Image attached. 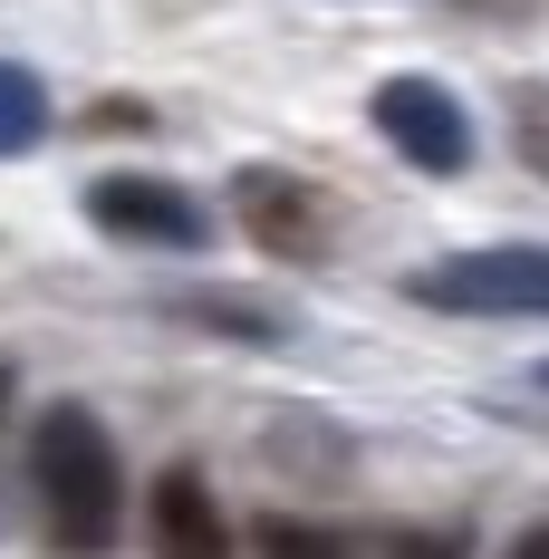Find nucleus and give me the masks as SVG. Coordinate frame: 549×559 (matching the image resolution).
I'll return each mask as SVG.
<instances>
[{
    "mask_svg": "<svg viewBox=\"0 0 549 559\" xmlns=\"http://www.w3.org/2000/svg\"><path fill=\"white\" fill-rule=\"evenodd\" d=\"M29 492H39V521H49L58 550L97 559L116 550V521H126V473H116V444L87 405H49L29 425Z\"/></svg>",
    "mask_w": 549,
    "mask_h": 559,
    "instance_id": "f257e3e1",
    "label": "nucleus"
},
{
    "mask_svg": "<svg viewBox=\"0 0 549 559\" xmlns=\"http://www.w3.org/2000/svg\"><path fill=\"white\" fill-rule=\"evenodd\" d=\"M415 299L425 309H453V319H540L549 309V251H530V241L453 251L434 271H415Z\"/></svg>",
    "mask_w": 549,
    "mask_h": 559,
    "instance_id": "f03ea898",
    "label": "nucleus"
},
{
    "mask_svg": "<svg viewBox=\"0 0 549 559\" xmlns=\"http://www.w3.org/2000/svg\"><path fill=\"white\" fill-rule=\"evenodd\" d=\"M231 223H241V241H261L271 261H329V241H337V213H329V193L309 183V174H289V165H241L231 174Z\"/></svg>",
    "mask_w": 549,
    "mask_h": 559,
    "instance_id": "7ed1b4c3",
    "label": "nucleus"
},
{
    "mask_svg": "<svg viewBox=\"0 0 549 559\" xmlns=\"http://www.w3.org/2000/svg\"><path fill=\"white\" fill-rule=\"evenodd\" d=\"M367 116H377V135L415 174H434V183L473 174V116H463V97H453L443 78H385Z\"/></svg>",
    "mask_w": 549,
    "mask_h": 559,
    "instance_id": "20e7f679",
    "label": "nucleus"
},
{
    "mask_svg": "<svg viewBox=\"0 0 549 559\" xmlns=\"http://www.w3.org/2000/svg\"><path fill=\"white\" fill-rule=\"evenodd\" d=\"M87 223L116 231V241H135V251H203L213 223H203V203L165 183V174H97L87 183Z\"/></svg>",
    "mask_w": 549,
    "mask_h": 559,
    "instance_id": "39448f33",
    "label": "nucleus"
},
{
    "mask_svg": "<svg viewBox=\"0 0 549 559\" xmlns=\"http://www.w3.org/2000/svg\"><path fill=\"white\" fill-rule=\"evenodd\" d=\"M145 540H155V559H241L231 511L213 502V483H203L193 463H174L165 483L145 492Z\"/></svg>",
    "mask_w": 549,
    "mask_h": 559,
    "instance_id": "423d86ee",
    "label": "nucleus"
},
{
    "mask_svg": "<svg viewBox=\"0 0 549 559\" xmlns=\"http://www.w3.org/2000/svg\"><path fill=\"white\" fill-rule=\"evenodd\" d=\"M49 135V87H39V68H10L0 58V155H29Z\"/></svg>",
    "mask_w": 549,
    "mask_h": 559,
    "instance_id": "0eeeda50",
    "label": "nucleus"
},
{
    "mask_svg": "<svg viewBox=\"0 0 549 559\" xmlns=\"http://www.w3.org/2000/svg\"><path fill=\"white\" fill-rule=\"evenodd\" d=\"M251 550H261V559H357L337 531H319V521H289V511L251 521Z\"/></svg>",
    "mask_w": 549,
    "mask_h": 559,
    "instance_id": "6e6552de",
    "label": "nucleus"
},
{
    "mask_svg": "<svg viewBox=\"0 0 549 559\" xmlns=\"http://www.w3.org/2000/svg\"><path fill=\"white\" fill-rule=\"evenodd\" d=\"M193 319H213V329H241V337H279V319H261V309H231V299H193Z\"/></svg>",
    "mask_w": 549,
    "mask_h": 559,
    "instance_id": "1a4fd4ad",
    "label": "nucleus"
},
{
    "mask_svg": "<svg viewBox=\"0 0 549 559\" xmlns=\"http://www.w3.org/2000/svg\"><path fill=\"white\" fill-rule=\"evenodd\" d=\"M395 559H473V550L443 540V531H395Z\"/></svg>",
    "mask_w": 549,
    "mask_h": 559,
    "instance_id": "9d476101",
    "label": "nucleus"
},
{
    "mask_svg": "<svg viewBox=\"0 0 549 559\" xmlns=\"http://www.w3.org/2000/svg\"><path fill=\"white\" fill-rule=\"evenodd\" d=\"M521 559H540V531H521Z\"/></svg>",
    "mask_w": 549,
    "mask_h": 559,
    "instance_id": "9b49d317",
    "label": "nucleus"
},
{
    "mask_svg": "<svg viewBox=\"0 0 549 559\" xmlns=\"http://www.w3.org/2000/svg\"><path fill=\"white\" fill-rule=\"evenodd\" d=\"M0 415H10V367H0Z\"/></svg>",
    "mask_w": 549,
    "mask_h": 559,
    "instance_id": "f8f14e48",
    "label": "nucleus"
}]
</instances>
